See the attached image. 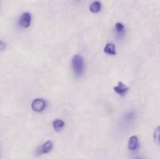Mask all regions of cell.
Segmentation results:
<instances>
[{
	"mask_svg": "<svg viewBox=\"0 0 160 159\" xmlns=\"http://www.w3.org/2000/svg\"><path fill=\"white\" fill-rule=\"evenodd\" d=\"M65 126V123H64L63 120L62 119H55L52 122V126L53 129L56 131H60L62 128Z\"/></svg>",
	"mask_w": 160,
	"mask_h": 159,
	"instance_id": "obj_8",
	"label": "cell"
},
{
	"mask_svg": "<svg viewBox=\"0 0 160 159\" xmlns=\"http://www.w3.org/2000/svg\"><path fill=\"white\" fill-rule=\"evenodd\" d=\"M53 147V143L51 140H47L45 143L42 144L38 150V154H48L50 151H52Z\"/></svg>",
	"mask_w": 160,
	"mask_h": 159,
	"instance_id": "obj_5",
	"label": "cell"
},
{
	"mask_svg": "<svg viewBox=\"0 0 160 159\" xmlns=\"http://www.w3.org/2000/svg\"><path fill=\"white\" fill-rule=\"evenodd\" d=\"M104 52L106 54L110 55H116V48L115 45L112 43H108L104 48Z\"/></svg>",
	"mask_w": 160,
	"mask_h": 159,
	"instance_id": "obj_7",
	"label": "cell"
},
{
	"mask_svg": "<svg viewBox=\"0 0 160 159\" xmlns=\"http://www.w3.org/2000/svg\"><path fill=\"white\" fill-rule=\"evenodd\" d=\"M128 149L130 151H136L139 147V140L137 136H132L130 137L128 143Z\"/></svg>",
	"mask_w": 160,
	"mask_h": 159,
	"instance_id": "obj_6",
	"label": "cell"
},
{
	"mask_svg": "<svg viewBox=\"0 0 160 159\" xmlns=\"http://www.w3.org/2000/svg\"><path fill=\"white\" fill-rule=\"evenodd\" d=\"M31 14L30 12H24L19 19V24L23 28H28L31 25Z\"/></svg>",
	"mask_w": 160,
	"mask_h": 159,
	"instance_id": "obj_3",
	"label": "cell"
},
{
	"mask_svg": "<svg viewBox=\"0 0 160 159\" xmlns=\"http://www.w3.org/2000/svg\"><path fill=\"white\" fill-rule=\"evenodd\" d=\"M159 135H160L159 127L158 126V127L156 128V130H155L154 134H153V138H154V140L156 141V143H159Z\"/></svg>",
	"mask_w": 160,
	"mask_h": 159,
	"instance_id": "obj_11",
	"label": "cell"
},
{
	"mask_svg": "<svg viewBox=\"0 0 160 159\" xmlns=\"http://www.w3.org/2000/svg\"><path fill=\"white\" fill-rule=\"evenodd\" d=\"M113 90L117 94L120 95V96H123V95L128 93V91L129 90V87L125 85V84H123V82L120 81L118 84L113 87Z\"/></svg>",
	"mask_w": 160,
	"mask_h": 159,
	"instance_id": "obj_4",
	"label": "cell"
},
{
	"mask_svg": "<svg viewBox=\"0 0 160 159\" xmlns=\"http://www.w3.org/2000/svg\"><path fill=\"white\" fill-rule=\"evenodd\" d=\"M46 108V102L42 98H36L31 102V108L36 112H43Z\"/></svg>",
	"mask_w": 160,
	"mask_h": 159,
	"instance_id": "obj_2",
	"label": "cell"
},
{
	"mask_svg": "<svg viewBox=\"0 0 160 159\" xmlns=\"http://www.w3.org/2000/svg\"><path fill=\"white\" fill-rule=\"evenodd\" d=\"M134 159H143V158H142V157H136V158Z\"/></svg>",
	"mask_w": 160,
	"mask_h": 159,
	"instance_id": "obj_13",
	"label": "cell"
},
{
	"mask_svg": "<svg viewBox=\"0 0 160 159\" xmlns=\"http://www.w3.org/2000/svg\"><path fill=\"white\" fill-rule=\"evenodd\" d=\"M115 31L118 34H123L125 31L124 25L122 23L118 22V23H117L115 24Z\"/></svg>",
	"mask_w": 160,
	"mask_h": 159,
	"instance_id": "obj_10",
	"label": "cell"
},
{
	"mask_svg": "<svg viewBox=\"0 0 160 159\" xmlns=\"http://www.w3.org/2000/svg\"><path fill=\"white\" fill-rule=\"evenodd\" d=\"M72 66L77 76H82L84 72V60L82 56L76 55L72 59Z\"/></svg>",
	"mask_w": 160,
	"mask_h": 159,
	"instance_id": "obj_1",
	"label": "cell"
},
{
	"mask_svg": "<svg viewBox=\"0 0 160 159\" xmlns=\"http://www.w3.org/2000/svg\"><path fill=\"white\" fill-rule=\"evenodd\" d=\"M102 9V4L100 2H95L92 3L90 6V11L93 13H98L101 11Z\"/></svg>",
	"mask_w": 160,
	"mask_h": 159,
	"instance_id": "obj_9",
	"label": "cell"
},
{
	"mask_svg": "<svg viewBox=\"0 0 160 159\" xmlns=\"http://www.w3.org/2000/svg\"><path fill=\"white\" fill-rule=\"evenodd\" d=\"M6 45L5 42H3L2 41L0 40V51H2V50H4L5 48H6Z\"/></svg>",
	"mask_w": 160,
	"mask_h": 159,
	"instance_id": "obj_12",
	"label": "cell"
}]
</instances>
